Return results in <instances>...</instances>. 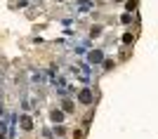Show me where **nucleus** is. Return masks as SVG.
<instances>
[{
	"mask_svg": "<svg viewBox=\"0 0 158 139\" xmlns=\"http://www.w3.org/2000/svg\"><path fill=\"white\" fill-rule=\"evenodd\" d=\"M78 99L83 101V104H92V99H94V94H92V90H83V92L78 94Z\"/></svg>",
	"mask_w": 158,
	"mask_h": 139,
	"instance_id": "nucleus-1",
	"label": "nucleus"
},
{
	"mask_svg": "<svg viewBox=\"0 0 158 139\" xmlns=\"http://www.w3.org/2000/svg\"><path fill=\"white\" fill-rule=\"evenodd\" d=\"M104 59V54L99 52V50H94V52H90V61H92V64H99V61Z\"/></svg>",
	"mask_w": 158,
	"mask_h": 139,
	"instance_id": "nucleus-2",
	"label": "nucleus"
},
{
	"mask_svg": "<svg viewBox=\"0 0 158 139\" xmlns=\"http://www.w3.org/2000/svg\"><path fill=\"white\" fill-rule=\"evenodd\" d=\"M21 127H24V130H33V120L28 118V116H21Z\"/></svg>",
	"mask_w": 158,
	"mask_h": 139,
	"instance_id": "nucleus-3",
	"label": "nucleus"
},
{
	"mask_svg": "<svg viewBox=\"0 0 158 139\" xmlns=\"http://www.w3.org/2000/svg\"><path fill=\"white\" fill-rule=\"evenodd\" d=\"M61 118H64V113H61V111H52V120H54V123H59Z\"/></svg>",
	"mask_w": 158,
	"mask_h": 139,
	"instance_id": "nucleus-4",
	"label": "nucleus"
},
{
	"mask_svg": "<svg viewBox=\"0 0 158 139\" xmlns=\"http://www.w3.org/2000/svg\"><path fill=\"white\" fill-rule=\"evenodd\" d=\"M64 111H73V101H69V99L64 101Z\"/></svg>",
	"mask_w": 158,
	"mask_h": 139,
	"instance_id": "nucleus-5",
	"label": "nucleus"
},
{
	"mask_svg": "<svg viewBox=\"0 0 158 139\" xmlns=\"http://www.w3.org/2000/svg\"><path fill=\"white\" fill-rule=\"evenodd\" d=\"M118 2H120V0H118Z\"/></svg>",
	"mask_w": 158,
	"mask_h": 139,
	"instance_id": "nucleus-6",
	"label": "nucleus"
}]
</instances>
